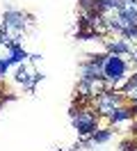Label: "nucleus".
Instances as JSON below:
<instances>
[{
  "mask_svg": "<svg viewBox=\"0 0 137 151\" xmlns=\"http://www.w3.org/2000/svg\"><path fill=\"white\" fill-rule=\"evenodd\" d=\"M128 73V62L123 55H114V53H108L105 57V64H103V80L108 83V89L117 87L121 80H126Z\"/></svg>",
  "mask_w": 137,
  "mask_h": 151,
  "instance_id": "nucleus-1",
  "label": "nucleus"
},
{
  "mask_svg": "<svg viewBox=\"0 0 137 151\" xmlns=\"http://www.w3.org/2000/svg\"><path fill=\"white\" fill-rule=\"evenodd\" d=\"M94 105H96V112H100L103 117H110L117 108L123 105V96L119 94V92L105 89V92H100V94L94 99Z\"/></svg>",
  "mask_w": 137,
  "mask_h": 151,
  "instance_id": "nucleus-2",
  "label": "nucleus"
},
{
  "mask_svg": "<svg viewBox=\"0 0 137 151\" xmlns=\"http://www.w3.org/2000/svg\"><path fill=\"white\" fill-rule=\"evenodd\" d=\"M25 25H27V21H25V14H23V12H18V9H7L5 12V16H2V28L14 37L16 44H18V37L23 35Z\"/></svg>",
  "mask_w": 137,
  "mask_h": 151,
  "instance_id": "nucleus-3",
  "label": "nucleus"
},
{
  "mask_svg": "<svg viewBox=\"0 0 137 151\" xmlns=\"http://www.w3.org/2000/svg\"><path fill=\"white\" fill-rule=\"evenodd\" d=\"M96 119H98V114L94 112V110H78V114L73 117V126L78 128L80 135H91V133L96 131Z\"/></svg>",
  "mask_w": 137,
  "mask_h": 151,
  "instance_id": "nucleus-4",
  "label": "nucleus"
},
{
  "mask_svg": "<svg viewBox=\"0 0 137 151\" xmlns=\"http://www.w3.org/2000/svg\"><path fill=\"white\" fill-rule=\"evenodd\" d=\"M16 80L25 87V89H34V85L41 80V73H34V71H30L27 66L21 64V66H18V71H16Z\"/></svg>",
  "mask_w": 137,
  "mask_h": 151,
  "instance_id": "nucleus-5",
  "label": "nucleus"
},
{
  "mask_svg": "<svg viewBox=\"0 0 137 151\" xmlns=\"http://www.w3.org/2000/svg\"><path fill=\"white\" fill-rule=\"evenodd\" d=\"M105 46H108V50L110 53H114V55H130V53H133V46H130V44H128L126 39H114V41H105Z\"/></svg>",
  "mask_w": 137,
  "mask_h": 151,
  "instance_id": "nucleus-6",
  "label": "nucleus"
},
{
  "mask_svg": "<svg viewBox=\"0 0 137 151\" xmlns=\"http://www.w3.org/2000/svg\"><path fill=\"white\" fill-rule=\"evenodd\" d=\"M130 117H133V108L121 105V108H117L114 112L110 114V122H112V124H121V122H128Z\"/></svg>",
  "mask_w": 137,
  "mask_h": 151,
  "instance_id": "nucleus-7",
  "label": "nucleus"
},
{
  "mask_svg": "<svg viewBox=\"0 0 137 151\" xmlns=\"http://www.w3.org/2000/svg\"><path fill=\"white\" fill-rule=\"evenodd\" d=\"M25 57H30V55H27L25 48H21V44H11L9 46V60L11 62H23Z\"/></svg>",
  "mask_w": 137,
  "mask_h": 151,
  "instance_id": "nucleus-8",
  "label": "nucleus"
},
{
  "mask_svg": "<svg viewBox=\"0 0 137 151\" xmlns=\"http://www.w3.org/2000/svg\"><path fill=\"white\" fill-rule=\"evenodd\" d=\"M137 149V142L135 140H123L121 142V151H135Z\"/></svg>",
  "mask_w": 137,
  "mask_h": 151,
  "instance_id": "nucleus-9",
  "label": "nucleus"
},
{
  "mask_svg": "<svg viewBox=\"0 0 137 151\" xmlns=\"http://www.w3.org/2000/svg\"><path fill=\"white\" fill-rule=\"evenodd\" d=\"M9 64H14V62H11V60H2V57H0V78H2V76L7 73Z\"/></svg>",
  "mask_w": 137,
  "mask_h": 151,
  "instance_id": "nucleus-10",
  "label": "nucleus"
},
{
  "mask_svg": "<svg viewBox=\"0 0 137 151\" xmlns=\"http://www.w3.org/2000/svg\"><path fill=\"white\" fill-rule=\"evenodd\" d=\"M135 151H137V149H135Z\"/></svg>",
  "mask_w": 137,
  "mask_h": 151,
  "instance_id": "nucleus-11",
  "label": "nucleus"
}]
</instances>
